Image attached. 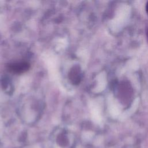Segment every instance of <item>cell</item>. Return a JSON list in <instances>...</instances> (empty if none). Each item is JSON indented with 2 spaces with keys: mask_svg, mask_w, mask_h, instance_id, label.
<instances>
[{
  "mask_svg": "<svg viewBox=\"0 0 148 148\" xmlns=\"http://www.w3.org/2000/svg\"><path fill=\"white\" fill-rule=\"evenodd\" d=\"M28 68V65L26 63H19L12 65L10 69L16 72H22L26 71Z\"/></svg>",
  "mask_w": 148,
  "mask_h": 148,
  "instance_id": "cell-1",
  "label": "cell"
},
{
  "mask_svg": "<svg viewBox=\"0 0 148 148\" xmlns=\"http://www.w3.org/2000/svg\"><path fill=\"white\" fill-rule=\"evenodd\" d=\"M146 12L148 14V2L146 3Z\"/></svg>",
  "mask_w": 148,
  "mask_h": 148,
  "instance_id": "cell-2",
  "label": "cell"
},
{
  "mask_svg": "<svg viewBox=\"0 0 148 148\" xmlns=\"http://www.w3.org/2000/svg\"><path fill=\"white\" fill-rule=\"evenodd\" d=\"M146 36H147V41H148V28H147V29H146Z\"/></svg>",
  "mask_w": 148,
  "mask_h": 148,
  "instance_id": "cell-3",
  "label": "cell"
}]
</instances>
